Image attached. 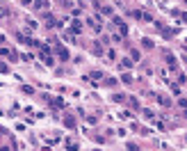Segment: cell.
<instances>
[{
	"label": "cell",
	"instance_id": "30bf717a",
	"mask_svg": "<svg viewBox=\"0 0 187 151\" xmlns=\"http://www.w3.org/2000/svg\"><path fill=\"white\" fill-rule=\"evenodd\" d=\"M9 60H12V62H16V60H18V53H16V51H9Z\"/></svg>",
	"mask_w": 187,
	"mask_h": 151
},
{
	"label": "cell",
	"instance_id": "277c9868",
	"mask_svg": "<svg viewBox=\"0 0 187 151\" xmlns=\"http://www.w3.org/2000/svg\"><path fill=\"white\" fill-rule=\"evenodd\" d=\"M64 126H68V128H76V119H73L71 115H66V117H64Z\"/></svg>",
	"mask_w": 187,
	"mask_h": 151
},
{
	"label": "cell",
	"instance_id": "44dd1931",
	"mask_svg": "<svg viewBox=\"0 0 187 151\" xmlns=\"http://www.w3.org/2000/svg\"><path fill=\"white\" fill-rule=\"evenodd\" d=\"M142 44H144L146 48H153V41H151V39H144V41H142Z\"/></svg>",
	"mask_w": 187,
	"mask_h": 151
},
{
	"label": "cell",
	"instance_id": "5bb4252c",
	"mask_svg": "<svg viewBox=\"0 0 187 151\" xmlns=\"http://www.w3.org/2000/svg\"><path fill=\"white\" fill-rule=\"evenodd\" d=\"M123 82H126V85H130V82H132V76H130V73H123Z\"/></svg>",
	"mask_w": 187,
	"mask_h": 151
},
{
	"label": "cell",
	"instance_id": "3957f363",
	"mask_svg": "<svg viewBox=\"0 0 187 151\" xmlns=\"http://www.w3.org/2000/svg\"><path fill=\"white\" fill-rule=\"evenodd\" d=\"M57 53H60V60H62V62H66V60H68V51L64 48V46H60V48H57Z\"/></svg>",
	"mask_w": 187,
	"mask_h": 151
},
{
	"label": "cell",
	"instance_id": "5b68a950",
	"mask_svg": "<svg viewBox=\"0 0 187 151\" xmlns=\"http://www.w3.org/2000/svg\"><path fill=\"white\" fill-rule=\"evenodd\" d=\"M71 30H73V32H82V23H80V21H73V23H71Z\"/></svg>",
	"mask_w": 187,
	"mask_h": 151
},
{
	"label": "cell",
	"instance_id": "ac0fdd59",
	"mask_svg": "<svg viewBox=\"0 0 187 151\" xmlns=\"http://www.w3.org/2000/svg\"><path fill=\"white\" fill-rule=\"evenodd\" d=\"M158 101H160L162 105H171V101H169V98H164V96H160V98H158Z\"/></svg>",
	"mask_w": 187,
	"mask_h": 151
},
{
	"label": "cell",
	"instance_id": "52a82bcc",
	"mask_svg": "<svg viewBox=\"0 0 187 151\" xmlns=\"http://www.w3.org/2000/svg\"><path fill=\"white\" fill-rule=\"evenodd\" d=\"M130 66H132V60H126V57H123V60H121V69H130Z\"/></svg>",
	"mask_w": 187,
	"mask_h": 151
},
{
	"label": "cell",
	"instance_id": "603a6c76",
	"mask_svg": "<svg viewBox=\"0 0 187 151\" xmlns=\"http://www.w3.org/2000/svg\"><path fill=\"white\" fill-rule=\"evenodd\" d=\"M0 151H9V149H7V147H2V149H0Z\"/></svg>",
	"mask_w": 187,
	"mask_h": 151
},
{
	"label": "cell",
	"instance_id": "8fae6325",
	"mask_svg": "<svg viewBox=\"0 0 187 151\" xmlns=\"http://www.w3.org/2000/svg\"><path fill=\"white\" fill-rule=\"evenodd\" d=\"M32 7L34 9H43V7H48V2H32Z\"/></svg>",
	"mask_w": 187,
	"mask_h": 151
},
{
	"label": "cell",
	"instance_id": "d6986e66",
	"mask_svg": "<svg viewBox=\"0 0 187 151\" xmlns=\"http://www.w3.org/2000/svg\"><path fill=\"white\" fill-rule=\"evenodd\" d=\"M64 39H66L68 44H73V41H76V37H73V35H68V32H66V35H64Z\"/></svg>",
	"mask_w": 187,
	"mask_h": 151
},
{
	"label": "cell",
	"instance_id": "8992f818",
	"mask_svg": "<svg viewBox=\"0 0 187 151\" xmlns=\"http://www.w3.org/2000/svg\"><path fill=\"white\" fill-rule=\"evenodd\" d=\"M162 37H164V39H171V37H173V30L164 27V30H162Z\"/></svg>",
	"mask_w": 187,
	"mask_h": 151
},
{
	"label": "cell",
	"instance_id": "9a60e30c",
	"mask_svg": "<svg viewBox=\"0 0 187 151\" xmlns=\"http://www.w3.org/2000/svg\"><path fill=\"white\" fill-rule=\"evenodd\" d=\"M128 151H139V147L135 142H128Z\"/></svg>",
	"mask_w": 187,
	"mask_h": 151
},
{
	"label": "cell",
	"instance_id": "ba28073f",
	"mask_svg": "<svg viewBox=\"0 0 187 151\" xmlns=\"http://www.w3.org/2000/svg\"><path fill=\"white\" fill-rule=\"evenodd\" d=\"M112 101H114V103H123V101H126V96H123V94H114V96H112Z\"/></svg>",
	"mask_w": 187,
	"mask_h": 151
},
{
	"label": "cell",
	"instance_id": "6da1fadb",
	"mask_svg": "<svg viewBox=\"0 0 187 151\" xmlns=\"http://www.w3.org/2000/svg\"><path fill=\"white\" fill-rule=\"evenodd\" d=\"M94 7L98 9V12H103V14H112V7H107V5H101V2H94Z\"/></svg>",
	"mask_w": 187,
	"mask_h": 151
},
{
	"label": "cell",
	"instance_id": "2e32d148",
	"mask_svg": "<svg viewBox=\"0 0 187 151\" xmlns=\"http://www.w3.org/2000/svg\"><path fill=\"white\" fill-rule=\"evenodd\" d=\"M0 16H9V9L2 7V5H0Z\"/></svg>",
	"mask_w": 187,
	"mask_h": 151
},
{
	"label": "cell",
	"instance_id": "ffe728a7",
	"mask_svg": "<svg viewBox=\"0 0 187 151\" xmlns=\"http://www.w3.org/2000/svg\"><path fill=\"white\" fill-rule=\"evenodd\" d=\"M91 51H94V53H96V55H103V48H101V46H98V44H96V46H94V48H91Z\"/></svg>",
	"mask_w": 187,
	"mask_h": 151
},
{
	"label": "cell",
	"instance_id": "9c48e42d",
	"mask_svg": "<svg viewBox=\"0 0 187 151\" xmlns=\"http://www.w3.org/2000/svg\"><path fill=\"white\" fill-rule=\"evenodd\" d=\"M142 112H144V117H146V119H153V110H148V108H144Z\"/></svg>",
	"mask_w": 187,
	"mask_h": 151
},
{
	"label": "cell",
	"instance_id": "7402d4cb",
	"mask_svg": "<svg viewBox=\"0 0 187 151\" xmlns=\"http://www.w3.org/2000/svg\"><path fill=\"white\" fill-rule=\"evenodd\" d=\"M0 71H2V73H7V71H9V66H7V64H0Z\"/></svg>",
	"mask_w": 187,
	"mask_h": 151
},
{
	"label": "cell",
	"instance_id": "7c38bea8",
	"mask_svg": "<svg viewBox=\"0 0 187 151\" xmlns=\"http://www.w3.org/2000/svg\"><path fill=\"white\" fill-rule=\"evenodd\" d=\"M66 149L68 151H78V144L76 142H66Z\"/></svg>",
	"mask_w": 187,
	"mask_h": 151
},
{
	"label": "cell",
	"instance_id": "7a4b0ae2",
	"mask_svg": "<svg viewBox=\"0 0 187 151\" xmlns=\"http://www.w3.org/2000/svg\"><path fill=\"white\" fill-rule=\"evenodd\" d=\"M126 101H128V105L132 108V110H139V101H137L135 96H126Z\"/></svg>",
	"mask_w": 187,
	"mask_h": 151
},
{
	"label": "cell",
	"instance_id": "cb8c5ba5",
	"mask_svg": "<svg viewBox=\"0 0 187 151\" xmlns=\"http://www.w3.org/2000/svg\"><path fill=\"white\" fill-rule=\"evenodd\" d=\"M94 151H101V149H94Z\"/></svg>",
	"mask_w": 187,
	"mask_h": 151
},
{
	"label": "cell",
	"instance_id": "4fadbf2b",
	"mask_svg": "<svg viewBox=\"0 0 187 151\" xmlns=\"http://www.w3.org/2000/svg\"><path fill=\"white\" fill-rule=\"evenodd\" d=\"M105 85H107V87H117V80H114V78H107V80H105Z\"/></svg>",
	"mask_w": 187,
	"mask_h": 151
},
{
	"label": "cell",
	"instance_id": "e0dca14e",
	"mask_svg": "<svg viewBox=\"0 0 187 151\" xmlns=\"http://www.w3.org/2000/svg\"><path fill=\"white\" fill-rule=\"evenodd\" d=\"M112 21H114V25H119V27H121V25H126V23H123V21H121L119 16H114V18H112Z\"/></svg>",
	"mask_w": 187,
	"mask_h": 151
}]
</instances>
